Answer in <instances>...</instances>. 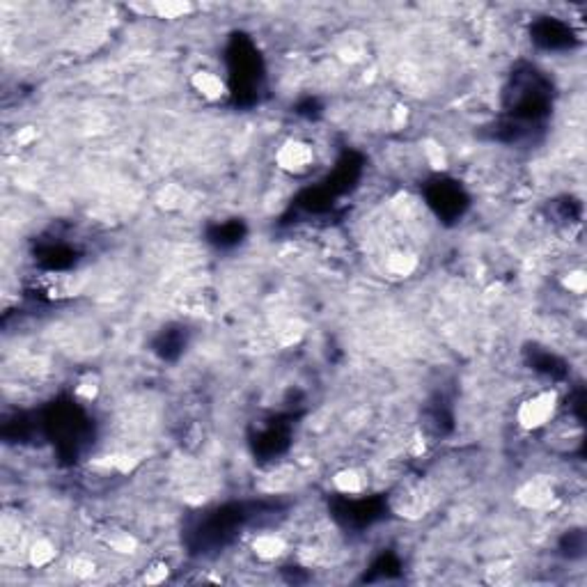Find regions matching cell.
<instances>
[{"mask_svg":"<svg viewBox=\"0 0 587 587\" xmlns=\"http://www.w3.org/2000/svg\"><path fill=\"white\" fill-rule=\"evenodd\" d=\"M557 406V397L555 392H539L535 397H530L528 401L521 404V409L516 413L519 425L523 429H539L544 427L546 422L553 418Z\"/></svg>","mask_w":587,"mask_h":587,"instance_id":"obj_1","label":"cell"},{"mask_svg":"<svg viewBox=\"0 0 587 587\" xmlns=\"http://www.w3.org/2000/svg\"><path fill=\"white\" fill-rule=\"evenodd\" d=\"M312 161H315V154H312V147L298 140H289L280 147L278 152V163L282 170L289 172H305Z\"/></svg>","mask_w":587,"mask_h":587,"instance_id":"obj_2","label":"cell"},{"mask_svg":"<svg viewBox=\"0 0 587 587\" xmlns=\"http://www.w3.org/2000/svg\"><path fill=\"white\" fill-rule=\"evenodd\" d=\"M193 87H195L202 97H207L211 101H216V99H220L225 95L223 80L211 71H198L195 76H193Z\"/></svg>","mask_w":587,"mask_h":587,"instance_id":"obj_3","label":"cell"},{"mask_svg":"<svg viewBox=\"0 0 587 587\" xmlns=\"http://www.w3.org/2000/svg\"><path fill=\"white\" fill-rule=\"evenodd\" d=\"M255 553L262 559H275L284 550V541L278 535H262L255 539Z\"/></svg>","mask_w":587,"mask_h":587,"instance_id":"obj_4","label":"cell"},{"mask_svg":"<svg viewBox=\"0 0 587 587\" xmlns=\"http://www.w3.org/2000/svg\"><path fill=\"white\" fill-rule=\"evenodd\" d=\"M333 482L337 486V491H342V493H358L363 489V480L356 471H339L333 477Z\"/></svg>","mask_w":587,"mask_h":587,"instance_id":"obj_5","label":"cell"},{"mask_svg":"<svg viewBox=\"0 0 587 587\" xmlns=\"http://www.w3.org/2000/svg\"><path fill=\"white\" fill-rule=\"evenodd\" d=\"M53 557H55V546L51 544V541H46V539L35 541L32 548H30V562H32L35 567L49 564Z\"/></svg>","mask_w":587,"mask_h":587,"instance_id":"obj_6","label":"cell"},{"mask_svg":"<svg viewBox=\"0 0 587 587\" xmlns=\"http://www.w3.org/2000/svg\"><path fill=\"white\" fill-rule=\"evenodd\" d=\"M564 284L569 287V291H574V294H583V291H585V284H587V282H585V273H581V271H578V273H571V275H569V278L564 280Z\"/></svg>","mask_w":587,"mask_h":587,"instance_id":"obj_7","label":"cell"}]
</instances>
